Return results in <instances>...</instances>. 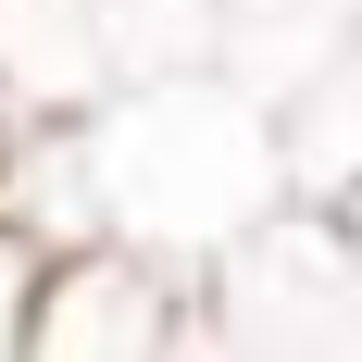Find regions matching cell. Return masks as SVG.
I'll return each mask as SVG.
<instances>
[{
  "mask_svg": "<svg viewBox=\"0 0 362 362\" xmlns=\"http://www.w3.org/2000/svg\"><path fill=\"white\" fill-rule=\"evenodd\" d=\"M37 300H50V250H37V225H25V213H0V362H25Z\"/></svg>",
  "mask_w": 362,
  "mask_h": 362,
  "instance_id": "6da1fadb",
  "label": "cell"
}]
</instances>
